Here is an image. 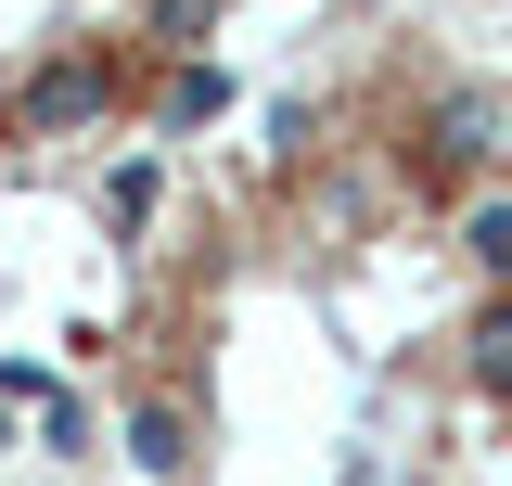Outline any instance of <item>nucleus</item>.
Instances as JSON below:
<instances>
[{
    "label": "nucleus",
    "mask_w": 512,
    "mask_h": 486,
    "mask_svg": "<svg viewBox=\"0 0 512 486\" xmlns=\"http://www.w3.org/2000/svg\"><path fill=\"white\" fill-rule=\"evenodd\" d=\"M461 346H474V384H487V397H512V295L474 307V333H461Z\"/></svg>",
    "instance_id": "nucleus-4"
},
{
    "label": "nucleus",
    "mask_w": 512,
    "mask_h": 486,
    "mask_svg": "<svg viewBox=\"0 0 512 486\" xmlns=\"http://www.w3.org/2000/svg\"><path fill=\"white\" fill-rule=\"evenodd\" d=\"M128 461H141L154 486L192 474V410H180V397H141V410H128Z\"/></svg>",
    "instance_id": "nucleus-2"
},
{
    "label": "nucleus",
    "mask_w": 512,
    "mask_h": 486,
    "mask_svg": "<svg viewBox=\"0 0 512 486\" xmlns=\"http://www.w3.org/2000/svg\"><path fill=\"white\" fill-rule=\"evenodd\" d=\"M461 243H474V269H487V282L512 295V192H487V205L461 218Z\"/></svg>",
    "instance_id": "nucleus-5"
},
{
    "label": "nucleus",
    "mask_w": 512,
    "mask_h": 486,
    "mask_svg": "<svg viewBox=\"0 0 512 486\" xmlns=\"http://www.w3.org/2000/svg\"><path fill=\"white\" fill-rule=\"evenodd\" d=\"M205 13H218V0H167V39H192V26H205Z\"/></svg>",
    "instance_id": "nucleus-8"
},
{
    "label": "nucleus",
    "mask_w": 512,
    "mask_h": 486,
    "mask_svg": "<svg viewBox=\"0 0 512 486\" xmlns=\"http://www.w3.org/2000/svg\"><path fill=\"white\" fill-rule=\"evenodd\" d=\"M103 205H116V231H141V218H154V154H128L116 180H103Z\"/></svg>",
    "instance_id": "nucleus-7"
},
{
    "label": "nucleus",
    "mask_w": 512,
    "mask_h": 486,
    "mask_svg": "<svg viewBox=\"0 0 512 486\" xmlns=\"http://www.w3.org/2000/svg\"><path fill=\"white\" fill-rule=\"evenodd\" d=\"M487 128H500V116H487V90H461V103L436 116V141H423V180H461V167L487 154Z\"/></svg>",
    "instance_id": "nucleus-3"
},
{
    "label": "nucleus",
    "mask_w": 512,
    "mask_h": 486,
    "mask_svg": "<svg viewBox=\"0 0 512 486\" xmlns=\"http://www.w3.org/2000/svg\"><path fill=\"white\" fill-rule=\"evenodd\" d=\"M218 103H231V77H218V64H180V77H167V128H205Z\"/></svg>",
    "instance_id": "nucleus-6"
},
{
    "label": "nucleus",
    "mask_w": 512,
    "mask_h": 486,
    "mask_svg": "<svg viewBox=\"0 0 512 486\" xmlns=\"http://www.w3.org/2000/svg\"><path fill=\"white\" fill-rule=\"evenodd\" d=\"M103 90H116V64H103V52H64V64H39V77L13 90V128H26V141H64L77 116H103Z\"/></svg>",
    "instance_id": "nucleus-1"
}]
</instances>
